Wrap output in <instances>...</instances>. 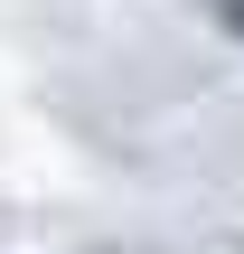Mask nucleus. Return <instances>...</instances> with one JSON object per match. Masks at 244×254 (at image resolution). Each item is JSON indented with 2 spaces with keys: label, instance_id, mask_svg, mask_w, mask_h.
Listing matches in <instances>:
<instances>
[{
  "label": "nucleus",
  "instance_id": "f257e3e1",
  "mask_svg": "<svg viewBox=\"0 0 244 254\" xmlns=\"http://www.w3.org/2000/svg\"><path fill=\"white\" fill-rule=\"evenodd\" d=\"M216 28H226V38H244V0H216Z\"/></svg>",
  "mask_w": 244,
  "mask_h": 254
}]
</instances>
